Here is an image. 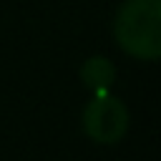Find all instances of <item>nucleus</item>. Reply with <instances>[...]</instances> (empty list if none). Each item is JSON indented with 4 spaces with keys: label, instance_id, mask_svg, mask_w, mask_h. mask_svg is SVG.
I'll return each mask as SVG.
<instances>
[{
    "label": "nucleus",
    "instance_id": "obj_1",
    "mask_svg": "<svg viewBox=\"0 0 161 161\" xmlns=\"http://www.w3.org/2000/svg\"><path fill=\"white\" fill-rule=\"evenodd\" d=\"M116 43L136 58L161 55V0H126L113 23Z\"/></svg>",
    "mask_w": 161,
    "mask_h": 161
},
{
    "label": "nucleus",
    "instance_id": "obj_3",
    "mask_svg": "<svg viewBox=\"0 0 161 161\" xmlns=\"http://www.w3.org/2000/svg\"><path fill=\"white\" fill-rule=\"evenodd\" d=\"M113 78H116V68H113V63H111L108 58H103V55H93V58H88V60L80 65V80H83L93 93H106V91L111 88Z\"/></svg>",
    "mask_w": 161,
    "mask_h": 161
},
{
    "label": "nucleus",
    "instance_id": "obj_2",
    "mask_svg": "<svg viewBox=\"0 0 161 161\" xmlns=\"http://www.w3.org/2000/svg\"><path fill=\"white\" fill-rule=\"evenodd\" d=\"M83 126L96 143H116L128 128V111L118 98L108 96V91L96 93L83 111Z\"/></svg>",
    "mask_w": 161,
    "mask_h": 161
}]
</instances>
